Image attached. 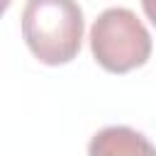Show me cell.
<instances>
[{
  "label": "cell",
  "mask_w": 156,
  "mask_h": 156,
  "mask_svg": "<svg viewBox=\"0 0 156 156\" xmlns=\"http://www.w3.org/2000/svg\"><path fill=\"white\" fill-rule=\"evenodd\" d=\"M83 27V10L76 0H27L22 10V37L46 66H61L78 56Z\"/></svg>",
  "instance_id": "6da1fadb"
},
{
  "label": "cell",
  "mask_w": 156,
  "mask_h": 156,
  "mask_svg": "<svg viewBox=\"0 0 156 156\" xmlns=\"http://www.w3.org/2000/svg\"><path fill=\"white\" fill-rule=\"evenodd\" d=\"M93 58L110 73H129L151 56V34L127 7H107L90 27Z\"/></svg>",
  "instance_id": "7a4b0ae2"
},
{
  "label": "cell",
  "mask_w": 156,
  "mask_h": 156,
  "mask_svg": "<svg viewBox=\"0 0 156 156\" xmlns=\"http://www.w3.org/2000/svg\"><path fill=\"white\" fill-rule=\"evenodd\" d=\"M88 156H156V146L136 129L115 124L93 134Z\"/></svg>",
  "instance_id": "3957f363"
},
{
  "label": "cell",
  "mask_w": 156,
  "mask_h": 156,
  "mask_svg": "<svg viewBox=\"0 0 156 156\" xmlns=\"http://www.w3.org/2000/svg\"><path fill=\"white\" fill-rule=\"evenodd\" d=\"M141 7L146 12V17L151 20V24L156 27V0H141Z\"/></svg>",
  "instance_id": "277c9868"
},
{
  "label": "cell",
  "mask_w": 156,
  "mask_h": 156,
  "mask_svg": "<svg viewBox=\"0 0 156 156\" xmlns=\"http://www.w3.org/2000/svg\"><path fill=\"white\" fill-rule=\"evenodd\" d=\"M10 2H12V0H0V17H2V15H5V10L10 7Z\"/></svg>",
  "instance_id": "5b68a950"
}]
</instances>
